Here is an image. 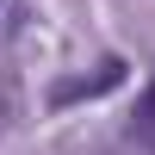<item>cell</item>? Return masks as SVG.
<instances>
[{"mask_svg":"<svg viewBox=\"0 0 155 155\" xmlns=\"http://www.w3.org/2000/svg\"><path fill=\"white\" fill-rule=\"evenodd\" d=\"M130 137H137V143H155V81H149V93L137 99V118H130Z\"/></svg>","mask_w":155,"mask_h":155,"instance_id":"2","label":"cell"},{"mask_svg":"<svg viewBox=\"0 0 155 155\" xmlns=\"http://www.w3.org/2000/svg\"><path fill=\"white\" fill-rule=\"evenodd\" d=\"M118 81H124V62H118V56H106V62H99V74H81V81H56L50 106H81V99H99V93H112Z\"/></svg>","mask_w":155,"mask_h":155,"instance_id":"1","label":"cell"}]
</instances>
